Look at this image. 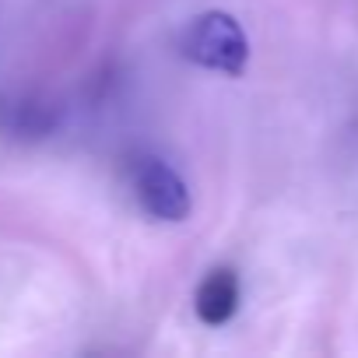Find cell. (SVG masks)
I'll return each mask as SVG.
<instances>
[{
	"mask_svg": "<svg viewBox=\"0 0 358 358\" xmlns=\"http://www.w3.org/2000/svg\"><path fill=\"white\" fill-rule=\"evenodd\" d=\"M179 53L201 71H215L225 78H243L250 67V39L236 15L204 11L179 32Z\"/></svg>",
	"mask_w": 358,
	"mask_h": 358,
	"instance_id": "obj_1",
	"label": "cell"
},
{
	"mask_svg": "<svg viewBox=\"0 0 358 358\" xmlns=\"http://www.w3.org/2000/svg\"><path fill=\"white\" fill-rule=\"evenodd\" d=\"M134 197L141 204V211L155 222H187L190 211H194V197H190V187L187 179L179 176L165 158H155V155H141L134 162Z\"/></svg>",
	"mask_w": 358,
	"mask_h": 358,
	"instance_id": "obj_2",
	"label": "cell"
},
{
	"mask_svg": "<svg viewBox=\"0 0 358 358\" xmlns=\"http://www.w3.org/2000/svg\"><path fill=\"white\" fill-rule=\"evenodd\" d=\"M194 309L204 327H225L239 309V274L232 267H215L201 281L194 295Z\"/></svg>",
	"mask_w": 358,
	"mask_h": 358,
	"instance_id": "obj_3",
	"label": "cell"
}]
</instances>
